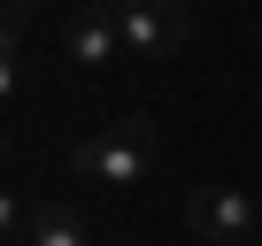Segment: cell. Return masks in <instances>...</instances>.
I'll return each instance as SVG.
<instances>
[{
  "mask_svg": "<svg viewBox=\"0 0 262 246\" xmlns=\"http://www.w3.org/2000/svg\"><path fill=\"white\" fill-rule=\"evenodd\" d=\"M62 54H70L77 69H108V62H123V31H116V16H108V8H77V16L62 23Z\"/></svg>",
  "mask_w": 262,
  "mask_h": 246,
  "instance_id": "277c9868",
  "label": "cell"
},
{
  "mask_svg": "<svg viewBox=\"0 0 262 246\" xmlns=\"http://www.w3.org/2000/svg\"><path fill=\"white\" fill-rule=\"evenodd\" d=\"M24 23H31V0H0V54L24 46Z\"/></svg>",
  "mask_w": 262,
  "mask_h": 246,
  "instance_id": "8992f818",
  "label": "cell"
},
{
  "mask_svg": "<svg viewBox=\"0 0 262 246\" xmlns=\"http://www.w3.org/2000/svg\"><path fill=\"white\" fill-rule=\"evenodd\" d=\"M93 8H108V16H116V8H131V0H93Z\"/></svg>",
  "mask_w": 262,
  "mask_h": 246,
  "instance_id": "9c48e42d",
  "label": "cell"
},
{
  "mask_svg": "<svg viewBox=\"0 0 262 246\" xmlns=\"http://www.w3.org/2000/svg\"><path fill=\"white\" fill-rule=\"evenodd\" d=\"M185 215H193V231L216 238V246H254V238H262V208H254L247 185H201V192L185 200Z\"/></svg>",
  "mask_w": 262,
  "mask_h": 246,
  "instance_id": "3957f363",
  "label": "cell"
},
{
  "mask_svg": "<svg viewBox=\"0 0 262 246\" xmlns=\"http://www.w3.org/2000/svg\"><path fill=\"white\" fill-rule=\"evenodd\" d=\"M16 92H24V69H16V54H0V108H8Z\"/></svg>",
  "mask_w": 262,
  "mask_h": 246,
  "instance_id": "ba28073f",
  "label": "cell"
},
{
  "mask_svg": "<svg viewBox=\"0 0 262 246\" xmlns=\"http://www.w3.org/2000/svg\"><path fill=\"white\" fill-rule=\"evenodd\" d=\"M8 238H31V208L16 192H0V246H8Z\"/></svg>",
  "mask_w": 262,
  "mask_h": 246,
  "instance_id": "52a82bcc",
  "label": "cell"
},
{
  "mask_svg": "<svg viewBox=\"0 0 262 246\" xmlns=\"http://www.w3.org/2000/svg\"><path fill=\"white\" fill-rule=\"evenodd\" d=\"M254 246H262V238H254Z\"/></svg>",
  "mask_w": 262,
  "mask_h": 246,
  "instance_id": "30bf717a",
  "label": "cell"
},
{
  "mask_svg": "<svg viewBox=\"0 0 262 246\" xmlns=\"http://www.w3.org/2000/svg\"><path fill=\"white\" fill-rule=\"evenodd\" d=\"M31 246H93V231H85L77 208L47 200V208H31Z\"/></svg>",
  "mask_w": 262,
  "mask_h": 246,
  "instance_id": "5b68a950",
  "label": "cell"
},
{
  "mask_svg": "<svg viewBox=\"0 0 262 246\" xmlns=\"http://www.w3.org/2000/svg\"><path fill=\"white\" fill-rule=\"evenodd\" d=\"M155 162H162V146H155L147 115H123V123H108V131H93V139L70 146V169L93 177V185H147Z\"/></svg>",
  "mask_w": 262,
  "mask_h": 246,
  "instance_id": "6da1fadb",
  "label": "cell"
},
{
  "mask_svg": "<svg viewBox=\"0 0 262 246\" xmlns=\"http://www.w3.org/2000/svg\"><path fill=\"white\" fill-rule=\"evenodd\" d=\"M116 31H123L131 62H162V54L185 46L193 16H185V0H131V8H116Z\"/></svg>",
  "mask_w": 262,
  "mask_h": 246,
  "instance_id": "7a4b0ae2",
  "label": "cell"
}]
</instances>
